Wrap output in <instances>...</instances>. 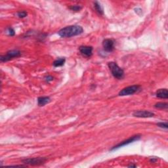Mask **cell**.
Instances as JSON below:
<instances>
[{
  "instance_id": "30bf717a",
  "label": "cell",
  "mask_w": 168,
  "mask_h": 168,
  "mask_svg": "<svg viewBox=\"0 0 168 168\" xmlns=\"http://www.w3.org/2000/svg\"><path fill=\"white\" fill-rule=\"evenodd\" d=\"M156 96L160 99H167L168 91L167 89H160L156 93Z\"/></svg>"
},
{
  "instance_id": "8fae6325",
  "label": "cell",
  "mask_w": 168,
  "mask_h": 168,
  "mask_svg": "<svg viewBox=\"0 0 168 168\" xmlns=\"http://www.w3.org/2000/svg\"><path fill=\"white\" fill-rule=\"evenodd\" d=\"M51 99L49 97H40L38 99V104L40 106H43L45 104L49 103Z\"/></svg>"
},
{
  "instance_id": "5bb4252c",
  "label": "cell",
  "mask_w": 168,
  "mask_h": 168,
  "mask_svg": "<svg viewBox=\"0 0 168 168\" xmlns=\"http://www.w3.org/2000/svg\"><path fill=\"white\" fill-rule=\"evenodd\" d=\"M154 107L159 109H167L168 104L166 103H158L154 105Z\"/></svg>"
},
{
  "instance_id": "52a82bcc",
  "label": "cell",
  "mask_w": 168,
  "mask_h": 168,
  "mask_svg": "<svg viewBox=\"0 0 168 168\" xmlns=\"http://www.w3.org/2000/svg\"><path fill=\"white\" fill-rule=\"evenodd\" d=\"M79 51L81 54L87 58L91 57L93 55V47L91 46L82 45L79 47Z\"/></svg>"
},
{
  "instance_id": "8992f818",
  "label": "cell",
  "mask_w": 168,
  "mask_h": 168,
  "mask_svg": "<svg viewBox=\"0 0 168 168\" xmlns=\"http://www.w3.org/2000/svg\"><path fill=\"white\" fill-rule=\"evenodd\" d=\"M45 158H27V159L23 160V162L24 164H28L31 165H40L44 164L46 162Z\"/></svg>"
},
{
  "instance_id": "3957f363",
  "label": "cell",
  "mask_w": 168,
  "mask_h": 168,
  "mask_svg": "<svg viewBox=\"0 0 168 168\" xmlns=\"http://www.w3.org/2000/svg\"><path fill=\"white\" fill-rule=\"evenodd\" d=\"M141 90V86L139 85H133V86H128L121 90L119 93L120 96H128L135 94Z\"/></svg>"
},
{
  "instance_id": "2e32d148",
  "label": "cell",
  "mask_w": 168,
  "mask_h": 168,
  "mask_svg": "<svg viewBox=\"0 0 168 168\" xmlns=\"http://www.w3.org/2000/svg\"><path fill=\"white\" fill-rule=\"evenodd\" d=\"M6 32L7 33L9 36H14L15 34V32H14V30L13 28L11 27H8L6 29Z\"/></svg>"
},
{
  "instance_id": "9a60e30c",
  "label": "cell",
  "mask_w": 168,
  "mask_h": 168,
  "mask_svg": "<svg viewBox=\"0 0 168 168\" xmlns=\"http://www.w3.org/2000/svg\"><path fill=\"white\" fill-rule=\"evenodd\" d=\"M69 9L70 10L74 12H78L82 9V7L80 5H72L69 7Z\"/></svg>"
},
{
  "instance_id": "277c9868",
  "label": "cell",
  "mask_w": 168,
  "mask_h": 168,
  "mask_svg": "<svg viewBox=\"0 0 168 168\" xmlns=\"http://www.w3.org/2000/svg\"><path fill=\"white\" fill-rule=\"evenodd\" d=\"M21 55V52L19 50L14 49L7 51L5 55H2L0 57L1 62H7L9 60L13 59L14 58H17Z\"/></svg>"
},
{
  "instance_id": "ba28073f",
  "label": "cell",
  "mask_w": 168,
  "mask_h": 168,
  "mask_svg": "<svg viewBox=\"0 0 168 168\" xmlns=\"http://www.w3.org/2000/svg\"><path fill=\"white\" fill-rule=\"evenodd\" d=\"M103 47L106 52L113 51L114 49V41L112 39H105L103 41Z\"/></svg>"
},
{
  "instance_id": "44dd1931",
  "label": "cell",
  "mask_w": 168,
  "mask_h": 168,
  "mask_svg": "<svg viewBox=\"0 0 168 168\" xmlns=\"http://www.w3.org/2000/svg\"><path fill=\"white\" fill-rule=\"evenodd\" d=\"M129 167H137V165H133V164H131L130 165H128Z\"/></svg>"
},
{
  "instance_id": "9c48e42d",
  "label": "cell",
  "mask_w": 168,
  "mask_h": 168,
  "mask_svg": "<svg viewBox=\"0 0 168 168\" xmlns=\"http://www.w3.org/2000/svg\"><path fill=\"white\" fill-rule=\"evenodd\" d=\"M133 116L137 118H152L154 116V114L148 110H137L134 112Z\"/></svg>"
},
{
  "instance_id": "6da1fadb",
  "label": "cell",
  "mask_w": 168,
  "mask_h": 168,
  "mask_svg": "<svg viewBox=\"0 0 168 168\" xmlns=\"http://www.w3.org/2000/svg\"><path fill=\"white\" fill-rule=\"evenodd\" d=\"M84 29L78 25H72L62 28L58 32V34L61 38H71L82 34Z\"/></svg>"
},
{
  "instance_id": "7c38bea8",
  "label": "cell",
  "mask_w": 168,
  "mask_h": 168,
  "mask_svg": "<svg viewBox=\"0 0 168 168\" xmlns=\"http://www.w3.org/2000/svg\"><path fill=\"white\" fill-rule=\"evenodd\" d=\"M65 62H66L65 58H57V60H55V61L53 62V65L55 67H62V66L64 64Z\"/></svg>"
},
{
  "instance_id": "ac0fdd59",
  "label": "cell",
  "mask_w": 168,
  "mask_h": 168,
  "mask_svg": "<svg viewBox=\"0 0 168 168\" xmlns=\"http://www.w3.org/2000/svg\"><path fill=\"white\" fill-rule=\"evenodd\" d=\"M157 125L158 127L164 128V129H167L168 128V124L167 122H160L157 123Z\"/></svg>"
},
{
  "instance_id": "7a4b0ae2",
  "label": "cell",
  "mask_w": 168,
  "mask_h": 168,
  "mask_svg": "<svg viewBox=\"0 0 168 168\" xmlns=\"http://www.w3.org/2000/svg\"><path fill=\"white\" fill-rule=\"evenodd\" d=\"M108 68L113 76L118 80H121L124 77V71L115 62H110L108 64Z\"/></svg>"
},
{
  "instance_id": "5b68a950",
  "label": "cell",
  "mask_w": 168,
  "mask_h": 168,
  "mask_svg": "<svg viewBox=\"0 0 168 168\" xmlns=\"http://www.w3.org/2000/svg\"><path fill=\"white\" fill-rule=\"evenodd\" d=\"M141 136L139 135H134V136H133V137L129 138L128 139L123 141H122V142H121V143H119V144L116 145V146H114V147H113L112 148H111L110 150L113 151V150L118 149V148H120L121 147H124V146H127L128 145L131 144V143H132L135 142V141H139L141 139Z\"/></svg>"
},
{
  "instance_id": "4fadbf2b",
  "label": "cell",
  "mask_w": 168,
  "mask_h": 168,
  "mask_svg": "<svg viewBox=\"0 0 168 168\" xmlns=\"http://www.w3.org/2000/svg\"><path fill=\"white\" fill-rule=\"evenodd\" d=\"M94 7L95 11L97 12V13L100 15H103L104 14V11H103V7H101V4H100L98 1H95L94 3Z\"/></svg>"
},
{
  "instance_id": "e0dca14e",
  "label": "cell",
  "mask_w": 168,
  "mask_h": 168,
  "mask_svg": "<svg viewBox=\"0 0 168 168\" xmlns=\"http://www.w3.org/2000/svg\"><path fill=\"white\" fill-rule=\"evenodd\" d=\"M27 12H26V11H19L17 13V16H18V17L19 18H21V19H23L24 17H26V16H27Z\"/></svg>"
},
{
  "instance_id": "ffe728a7",
  "label": "cell",
  "mask_w": 168,
  "mask_h": 168,
  "mask_svg": "<svg viewBox=\"0 0 168 168\" xmlns=\"http://www.w3.org/2000/svg\"><path fill=\"white\" fill-rule=\"evenodd\" d=\"M156 161H157V158H155V159H154V158H151V159H150V162H152V163L156 162Z\"/></svg>"
},
{
  "instance_id": "d6986e66",
  "label": "cell",
  "mask_w": 168,
  "mask_h": 168,
  "mask_svg": "<svg viewBox=\"0 0 168 168\" xmlns=\"http://www.w3.org/2000/svg\"><path fill=\"white\" fill-rule=\"evenodd\" d=\"M44 80H45V81L46 82H51L53 81V77L51 76V75H46V76L44 77Z\"/></svg>"
}]
</instances>
